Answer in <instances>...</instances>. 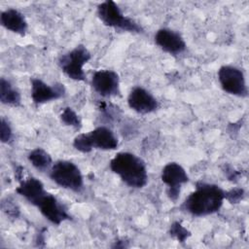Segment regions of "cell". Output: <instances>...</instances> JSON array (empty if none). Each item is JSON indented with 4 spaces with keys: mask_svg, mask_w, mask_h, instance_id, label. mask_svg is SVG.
I'll return each mask as SVG.
<instances>
[{
    "mask_svg": "<svg viewBox=\"0 0 249 249\" xmlns=\"http://www.w3.org/2000/svg\"><path fill=\"white\" fill-rule=\"evenodd\" d=\"M225 200V191L218 185L198 181L196 189L184 200L181 209L196 216L204 217L218 212Z\"/></svg>",
    "mask_w": 249,
    "mask_h": 249,
    "instance_id": "6da1fadb",
    "label": "cell"
},
{
    "mask_svg": "<svg viewBox=\"0 0 249 249\" xmlns=\"http://www.w3.org/2000/svg\"><path fill=\"white\" fill-rule=\"evenodd\" d=\"M110 169L128 187L141 189L148 183L145 161L130 152H120L110 160Z\"/></svg>",
    "mask_w": 249,
    "mask_h": 249,
    "instance_id": "7a4b0ae2",
    "label": "cell"
},
{
    "mask_svg": "<svg viewBox=\"0 0 249 249\" xmlns=\"http://www.w3.org/2000/svg\"><path fill=\"white\" fill-rule=\"evenodd\" d=\"M119 146V140L113 130L105 125H99L94 129L78 134L73 140V147L84 154L91 152L93 149L112 151Z\"/></svg>",
    "mask_w": 249,
    "mask_h": 249,
    "instance_id": "3957f363",
    "label": "cell"
},
{
    "mask_svg": "<svg viewBox=\"0 0 249 249\" xmlns=\"http://www.w3.org/2000/svg\"><path fill=\"white\" fill-rule=\"evenodd\" d=\"M50 179L57 186L79 193L84 188V177L78 167L71 160H59L53 163L49 170Z\"/></svg>",
    "mask_w": 249,
    "mask_h": 249,
    "instance_id": "277c9868",
    "label": "cell"
},
{
    "mask_svg": "<svg viewBox=\"0 0 249 249\" xmlns=\"http://www.w3.org/2000/svg\"><path fill=\"white\" fill-rule=\"evenodd\" d=\"M97 16L106 26L131 33H142V26L134 19L124 16L119 6L112 0H107L97 6Z\"/></svg>",
    "mask_w": 249,
    "mask_h": 249,
    "instance_id": "5b68a950",
    "label": "cell"
},
{
    "mask_svg": "<svg viewBox=\"0 0 249 249\" xmlns=\"http://www.w3.org/2000/svg\"><path fill=\"white\" fill-rule=\"evenodd\" d=\"M91 54L84 45H78L71 51L58 57V66L61 71L71 80L85 81L86 73L84 66L89 61Z\"/></svg>",
    "mask_w": 249,
    "mask_h": 249,
    "instance_id": "8992f818",
    "label": "cell"
},
{
    "mask_svg": "<svg viewBox=\"0 0 249 249\" xmlns=\"http://www.w3.org/2000/svg\"><path fill=\"white\" fill-rule=\"evenodd\" d=\"M218 80L225 92L238 97L248 95L245 76L241 69L232 65H223L218 70Z\"/></svg>",
    "mask_w": 249,
    "mask_h": 249,
    "instance_id": "52a82bcc",
    "label": "cell"
},
{
    "mask_svg": "<svg viewBox=\"0 0 249 249\" xmlns=\"http://www.w3.org/2000/svg\"><path fill=\"white\" fill-rule=\"evenodd\" d=\"M160 179L167 187L166 195L168 198L175 202L180 196L182 186L189 182V175L181 164L171 161L166 163L161 169Z\"/></svg>",
    "mask_w": 249,
    "mask_h": 249,
    "instance_id": "ba28073f",
    "label": "cell"
},
{
    "mask_svg": "<svg viewBox=\"0 0 249 249\" xmlns=\"http://www.w3.org/2000/svg\"><path fill=\"white\" fill-rule=\"evenodd\" d=\"M91 87L102 97L120 95V77L117 72L108 69L95 71L91 77Z\"/></svg>",
    "mask_w": 249,
    "mask_h": 249,
    "instance_id": "9c48e42d",
    "label": "cell"
},
{
    "mask_svg": "<svg viewBox=\"0 0 249 249\" xmlns=\"http://www.w3.org/2000/svg\"><path fill=\"white\" fill-rule=\"evenodd\" d=\"M31 83V99L35 105H41L63 97L66 89L63 84L49 85L39 78H33Z\"/></svg>",
    "mask_w": 249,
    "mask_h": 249,
    "instance_id": "30bf717a",
    "label": "cell"
},
{
    "mask_svg": "<svg viewBox=\"0 0 249 249\" xmlns=\"http://www.w3.org/2000/svg\"><path fill=\"white\" fill-rule=\"evenodd\" d=\"M36 207L39 209L40 213L53 225H60L64 221L71 220V216L64 204L50 193H47L43 196Z\"/></svg>",
    "mask_w": 249,
    "mask_h": 249,
    "instance_id": "8fae6325",
    "label": "cell"
},
{
    "mask_svg": "<svg viewBox=\"0 0 249 249\" xmlns=\"http://www.w3.org/2000/svg\"><path fill=\"white\" fill-rule=\"evenodd\" d=\"M128 107L138 114H150L159 108L158 99L146 89L134 87L127 96Z\"/></svg>",
    "mask_w": 249,
    "mask_h": 249,
    "instance_id": "7c38bea8",
    "label": "cell"
},
{
    "mask_svg": "<svg viewBox=\"0 0 249 249\" xmlns=\"http://www.w3.org/2000/svg\"><path fill=\"white\" fill-rule=\"evenodd\" d=\"M155 43L163 52L177 55L185 52L187 45L180 33L170 28H160L155 34Z\"/></svg>",
    "mask_w": 249,
    "mask_h": 249,
    "instance_id": "4fadbf2b",
    "label": "cell"
},
{
    "mask_svg": "<svg viewBox=\"0 0 249 249\" xmlns=\"http://www.w3.org/2000/svg\"><path fill=\"white\" fill-rule=\"evenodd\" d=\"M16 192L34 206H36L48 193L45 190L44 184L35 177H28L19 180V185L16 189Z\"/></svg>",
    "mask_w": 249,
    "mask_h": 249,
    "instance_id": "5bb4252c",
    "label": "cell"
},
{
    "mask_svg": "<svg viewBox=\"0 0 249 249\" xmlns=\"http://www.w3.org/2000/svg\"><path fill=\"white\" fill-rule=\"evenodd\" d=\"M0 22L7 30L24 36L27 32L28 24L22 13L16 9H7L1 12Z\"/></svg>",
    "mask_w": 249,
    "mask_h": 249,
    "instance_id": "9a60e30c",
    "label": "cell"
},
{
    "mask_svg": "<svg viewBox=\"0 0 249 249\" xmlns=\"http://www.w3.org/2000/svg\"><path fill=\"white\" fill-rule=\"evenodd\" d=\"M0 101L2 104L10 106H19L21 103L20 92L6 78L0 79Z\"/></svg>",
    "mask_w": 249,
    "mask_h": 249,
    "instance_id": "2e32d148",
    "label": "cell"
},
{
    "mask_svg": "<svg viewBox=\"0 0 249 249\" xmlns=\"http://www.w3.org/2000/svg\"><path fill=\"white\" fill-rule=\"evenodd\" d=\"M27 159L32 166L40 172L49 171L53 163L50 154L42 148H35L30 151Z\"/></svg>",
    "mask_w": 249,
    "mask_h": 249,
    "instance_id": "e0dca14e",
    "label": "cell"
},
{
    "mask_svg": "<svg viewBox=\"0 0 249 249\" xmlns=\"http://www.w3.org/2000/svg\"><path fill=\"white\" fill-rule=\"evenodd\" d=\"M60 121L65 125L71 126L75 129H80L82 126V122L78 114L71 108V107H65L61 113H60Z\"/></svg>",
    "mask_w": 249,
    "mask_h": 249,
    "instance_id": "ac0fdd59",
    "label": "cell"
},
{
    "mask_svg": "<svg viewBox=\"0 0 249 249\" xmlns=\"http://www.w3.org/2000/svg\"><path fill=\"white\" fill-rule=\"evenodd\" d=\"M169 234L179 242H184L191 236V231H188L179 222H174L170 225Z\"/></svg>",
    "mask_w": 249,
    "mask_h": 249,
    "instance_id": "d6986e66",
    "label": "cell"
},
{
    "mask_svg": "<svg viewBox=\"0 0 249 249\" xmlns=\"http://www.w3.org/2000/svg\"><path fill=\"white\" fill-rule=\"evenodd\" d=\"M14 138L12 126L7 119L4 117L1 118V124H0V139L2 143H10Z\"/></svg>",
    "mask_w": 249,
    "mask_h": 249,
    "instance_id": "ffe728a7",
    "label": "cell"
},
{
    "mask_svg": "<svg viewBox=\"0 0 249 249\" xmlns=\"http://www.w3.org/2000/svg\"><path fill=\"white\" fill-rule=\"evenodd\" d=\"M244 190L242 188H233L228 192H225V199L231 203H239L244 197Z\"/></svg>",
    "mask_w": 249,
    "mask_h": 249,
    "instance_id": "44dd1931",
    "label": "cell"
},
{
    "mask_svg": "<svg viewBox=\"0 0 249 249\" xmlns=\"http://www.w3.org/2000/svg\"><path fill=\"white\" fill-rule=\"evenodd\" d=\"M2 209L7 215H9L11 217H14V218H17L18 216V213H19V209L17 207V205L14 204L13 201H10L9 199L6 202L3 201Z\"/></svg>",
    "mask_w": 249,
    "mask_h": 249,
    "instance_id": "7402d4cb",
    "label": "cell"
},
{
    "mask_svg": "<svg viewBox=\"0 0 249 249\" xmlns=\"http://www.w3.org/2000/svg\"><path fill=\"white\" fill-rule=\"evenodd\" d=\"M225 173H226L227 177L229 178V180H231V181H233L234 179H237V177L239 175V173L237 171H234V169H232L231 167H226Z\"/></svg>",
    "mask_w": 249,
    "mask_h": 249,
    "instance_id": "603a6c76",
    "label": "cell"
}]
</instances>
